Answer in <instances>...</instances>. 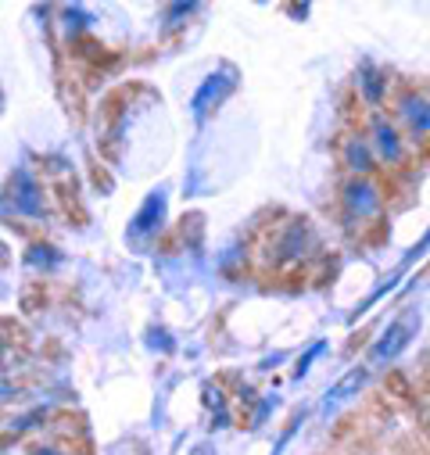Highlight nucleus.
<instances>
[{"label": "nucleus", "instance_id": "obj_1", "mask_svg": "<svg viewBox=\"0 0 430 455\" xmlns=\"http://www.w3.org/2000/svg\"><path fill=\"white\" fill-rule=\"evenodd\" d=\"M266 255V266L276 269V273H287V269H298L312 251H315V230L308 219H287V222H276L269 230V241L262 248Z\"/></svg>", "mask_w": 430, "mask_h": 455}, {"label": "nucleus", "instance_id": "obj_2", "mask_svg": "<svg viewBox=\"0 0 430 455\" xmlns=\"http://www.w3.org/2000/svg\"><path fill=\"white\" fill-rule=\"evenodd\" d=\"M391 111H394V126L405 133L412 148L430 144V93L426 90L402 86L391 100Z\"/></svg>", "mask_w": 430, "mask_h": 455}, {"label": "nucleus", "instance_id": "obj_3", "mask_svg": "<svg viewBox=\"0 0 430 455\" xmlns=\"http://www.w3.org/2000/svg\"><path fill=\"white\" fill-rule=\"evenodd\" d=\"M366 133H370V148H373V155H377L380 165L402 169V165L409 162L412 144H409L405 133L394 126V119L380 116V111H370V130H366Z\"/></svg>", "mask_w": 430, "mask_h": 455}, {"label": "nucleus", "instance_id": "obj_4", "mask_svg": "<svg viewBox=\"0 0 430 455\" xmlns=\"http://www.w3.org/2000/svg\"><path fill=\"white\" fill-rule=\"evenodd\" d=\"M341 204H345V215L352 222H370L380 215L384 208V190L380 183H373L370 176H352L345 187H341Z\"/></svg>", "mask_w": 430, "mask_h": 455}, {"label": "nucleus", "instance_id": "obj_5", "mask_svg": "<svg viewBox=\"0 0 430 455\" xmlns=\"http://www.w3.org/2000/svg\"><path fill=\"white\" fill-rule=\"evenodd\" d=\"M416 330H419V312H416V308H409L402 319H394V323L380 333V340L370 348V363H391V359L409 345V340H412V333H416Z\"/></svg>", "mask_w": 430, "mask_h": 455}, {"label": "nucleus", "instance_id": "obj_6", "mask_svg": "<svg viewBox=\"0 0 430 455\" xmlns=\"http://www.w3.org/2000/svg\"><path fill=\"white\" fill-rule=\"evenodd\" d=\"M341 162H345L355 176H370V172L377 169V155H373V148H370V137L348 133V137L341 140Z\"/></svg>", "mask_w": 430, "mask_h": 455}, {"label": "nucleus", "instance_id": "obj_7", "mask_svg": "<svg viewBox=\"0 0 430 455\" xmlns=\"http://www.w3.org/2000/svg\"><path fill=\"white\" fill-rule=\"evenodd\" d=\"M355 86H359L362 100L370 104V111H380V104H384V97H387V90H391V79H387L384 68H377V65H362L359 76H355Z\"/></svg>", "mask_w": 430, "mask_h": 455}, {"label": "nucleus", "instance_id": "obj_8", "mask_svg": "<svg viewBox=\"0 0 430 455\" xmlns=\"http://www.w3.org/2000/svg\"><path fill=\"white\" fill-rule=\"evenodd\" d=\"M362 384H366V370H352V373H348V377H345V380L327 395V409H330V405H338V402H345V398H352Z\"/></svg>", "mask_w": 430, "mask_h": 455}, {"label": "nucleus", "instance_id": "obj_9", "mask_svg": "<svg viewBox=\"0 0 430 455\" xmlns=\"http://www.w3.org/2000/svg\"><path fill=\"white\" fill-rule=\"evenodd\" d=\"M230 86H234V79H223L219 86H215V76H211V79L204 83V90H201V93L194 97V111H197V116H204V111H208V100H211V97L219 100V97H223V93L230 90Z\"/></svg>", "mask_w": 430, "mask_h": 455}, {"label": "nucleus", "instance_id": "obj_10", "mask_svg": "<svg viewBox=\"0 0 430 455\" xmlns=\"http://www.w3.org/2000/svg\"><path fill=\"white\" fill-rule=\"evenodd\" d=\"M15 180H19V194H12V197H15V204H19L22 212H40V201H36V187L29 183V176H26V172H19Z\"/></svg>", "mask_w": 430, "mask_h": 455}, {"label": "nucleus", "instance_id": "obj_11", "mask_svg": "<svg viewBox=\"0 0 430 455\" xmlns=\"http://www.w3.org/2000/svg\"><path fill=\"white\" fill-rule=\"evenodd\" d=\"M377 451H380V448H355L352 455H377Z\"/></svg>", "mask_w": 430, "mask_h": 455}, {"label": "nucleus", "instance_id": "obj_12", "mask_svg": "<svg viewBox=\"0 0 430 455\" xmlns=\"http://www.w3.org/2000/svg\"><path fill=\"white\" fill-rule=\"evenodd\" d=\"M4 259H8V255H4V244H0V262H4Z\"/></svg>", "mask_w": 430, "mask_h": 455}, {"label": "nucleus", "instance_id": "obj_13", "mask_svg": "<svg viewBox=\"0 0 430 455\" xmlns=\"http://www.w3.org/2000/svg\"><path fill=\"white\" fill-rule=\"evenodd\" d=\"M426 398H430V387H426Z\"/></svg>", "mask_w": 430, "mask_h": 455}]
</instances>
